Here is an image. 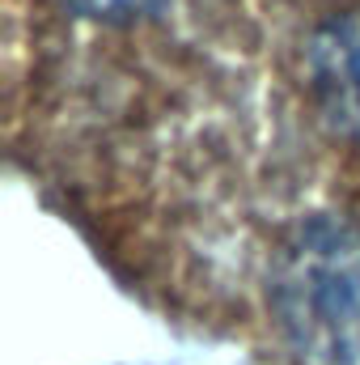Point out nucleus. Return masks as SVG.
<instances>
[{
	"label": "nucleus",
	"mask_w": 360,
	"mask_h": 365,
	"mask_svg": "<svg viewBox=\"0 0 360 365\" xmlns=\"http://www.w3.org/2000/svg\"><path fill=\"white\" fill-rule=\"evenodd\" d=\"M280 336L309 365H360V221L309 217L292 225L268 272Z\"/></svg>",
	"instance_id": "obj_1"
},
{
	"label": "nucleus",
	"mask_w": 360,
	"mask_h": 365,
	"mask_svg": "<svg viewBox=\"0 0 360 365\" xmlns=\"http://www.w3.org/2000/svg\"><path fill=\"white\" fill-rule=\"evenodd\" d=\"M301 81L322 128L360 149V0L314 17L301 47Z\"/></svg>",
	"instance_id": "obj_2"
},
{
	"label": "nucleus",
	"mask_w": 360,
	"mask_h": 365,
	"mask_svg": "<svg viewBox=\"0 0 360 365\" xmlns=\"http://www.w3.org/2000/svg\"><path fill=\"white\" fill-rule=\"evenodd\" d=\"M51 4L68 17L93 21V26H132L140 17L162 13L170 0H51Z\"/></svg>",
	"instance_id": "obj_3"
}]
</instances>
